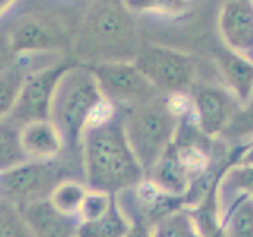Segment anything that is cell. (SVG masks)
Masks as SVG:
<instances>
[{
	"mask_svg": "<svg viewBox=\"0 0 253 237\" xmlns=\"http://www.w3.org/2000/svg\"><path fill=\"white\" fill-rule=\"evenodd\" d=\"M90 0H18L0 19L16 55H57L75 49Z\"/></svg>",
	"mask_w": 253,
	"mask_h": 237,
	"instance_id": "obj_1",
	"label": "cell"
},
{
	"mask_svg": "<svg viewBox=\"0 0 253 237\" xmlns=\"http://www.w3.org/2000/svg\"><path fill=\"white\" fill-rule=\"evenodd\" d=\"M84 184L93 192L119 195L136 187L146 172L126 139L122 109L87 125L81 141Z\"/></svg>",
	"mask_w": 253,
	"mask_h": 237,
	"instance_id": "obj_2",
	"label": "cell"
},
{
	"mask_svg": "<svg viewBox=\"0 0 253 237\" xmlns=\"http://www.w3.org/2000/svg\"><path fill=\"white\" fill-rule=\"evenodd\" d=\"M105 100L89 65L75 63L60 78L54 92L51 118L65 150L81 149L83 134L93 111Z\"/></svg>",
	"mask_w": 253,
	"mask_h": 237,
	"instance_id": "obj_3",
	"label": "cell"
},
{
	"mask_svg": "<svg viewBox=\"0 0 253 237\" xmlns=\"http://www.w3.org/2000/svg\"><path fill=\"white\" fill-rule=\"evenodd\" d=\"M122 114L128 144L147 176L176 139L180 117L163 95L124 109Z\"/></svg>",
	"mask_w": 253,
	"mask_h": 237,
	"instance_id": "obj_4",
	"label": "cell"
},
{
	"mask_svg": "<svg viewBox=\"0 0 253 237\" xmlns=\"http://www.w3.org/2000/svg\"><path fill=\"white\" fill-rule=\"evenodd\" d=\"M134 35V22L131 13L124 5V0H90L75 51H81L87 55L97 54L100 59L101 52H109V60H116L114 51L117 52L122 47H130Z\"/></svg>",
	"mask_w": 253,
	"mask_h": 237,
	"instance_id": "obj_5",
	"label": "cell"
},
{
	"mask_svg": "<svg viewBox=\"0 0 253 237\" xmlns=\"http://www.w3.org/2000/svg\"><path fill=\"white\" fill-rule=\"evenodd\" d=\"M68 176L67 166L52 160H27L16 168L0 172V198L18 207L49 199L54 188Z\"/></svg>",
	"mask_w": 253,
	"mask_h": 237,
	"instance_id": "obj_6",
	"label": "cell"
},
{
	"mask_svg": "<svg viewBox=\"0 0 253 237\" xmlns=\"http://www.w3.org/2000/svg\"><path fill=\"white\" fill-rule=\"evenodd\" d=\"M133 62L162 95L188 93L195 85L196 60L187 52L149 44L141 47Z\"/></svg>",
	"mask_w": 253,
	"mask_h": 237,
	"instance_id": "obj_7",
	"label": "cell"
},
{
	"mask_svg": "<svg viewBox=\"0 0 253 237\" xmlns=\"http://www.w3.org/2000/svg\"><path fill=\"white\" fill-rule=\"evenodd\" d=\"M75 63L78 62L73 59L60 57L32 71L24 81L18 101L6 120L19 126L37 120H49L52 98L57 84L60 78L65 75V71Z\"/></svg>",
	"mask_w": 253,
	"mask_h": 237,
	"instance_id": "obj_8",
	"label": "cell"
},
{
	"mask_svg": "<svg viewBox=\"0 0 253 237\" xmlns=\"http://www.w3.org/2000/svg\"><path fill=\"white\" fill-rule=\"evenodd\" d=\"M89 68L97 79L103 97L122 111L162 95L133 60L97 62L89 65Z\"/></svg>",
	"mask_w": 253,
	"mask_h": 237,
	"instance_id": "obj_9",
	"label": "cell"
},
{
	"mask_svg": "<svg viewBox=\"0 0 253 237\" xmlns=\"http://www.w3.org/2000/svg\"><path fill=\"white\" fill-rule=\"evenodd\" d=\"M116 198L119 207L131 225L150 229L169 213L179 209H188L187 198L166 192L147 177L136 187L116 195Z\"/></svg>",
	"mask_w": 253,
	"mask_h": 237,
	"instance_id": "obj_10",
	"label": "cell"
},
{
	"mask_svg": "<svg viewBox=\"0 0 253 237\" xmlns=\"http://www.w3.org/2000/svg\"><path fill=\"white\" fill-rule=\"evenodd\" d=\"M188 97L192 100L193 118L198 130L211 139L221 136L241 106L223 84H195L188 92Z\"/></svg>",
	"mask_w": 253,
	"mask_h": 237,
	"instance_id": "obj_11",
	"label": "cell"
},
{
	"mask_svg": "<svg viewBox=\"0 0 253 237\" xmlns=\"http://www.w3.org/2000/svg\"><path fill=\"white\" fill-rule=\"evenodd\" d=\"M218 30L228 49L253 60V0H226L220 8Z\"/></svg>",
	"mask_w": 253,
	"mask_h": 237,
	"instance_id": "obj_12",
	"label": "cell"
},
{
	"mask_svg": "<svg viewBox=\"0 0 253 237\" xmlns=\"http://www.w3.org/2000/svg\"><path fill=\"white\" fill-rule=\"evenodd\" d=\"M35 237H78V215H67L57 210L49 199L19 207Z\"/></svg>",
	"mask_w": 253,
	"mask_h": 237,
	"instance_id": "obj_13",
	"label": "cell"
},
{
	"mask_svg": "<svg viewBox=\"0 0 253 237\" xmlns=\"http://www.w3.org/2000/svg\"><path fill=\"white\" fill-rule=\"evenodd\" d=\"M215 68L221 84L244 105L253 93V60L225 46L215 52Z\"/></svg>",
	"mask_w": 253,
	"mask_h": 237,
	"instance_id": "obj_14",
	"label": "cell"
},
{
	"mask_svg": "<svg viewBox=\"0 0 253 237\" xmlns=\"http://www.w3.org/2000/svg\"><path fill=\"white\" fill-rule=\"evenodd\" d=\"M21 144L29 160H52L65 150L60 133L51 120H37L22 125Z\"/></svg>",
	"mask_w": 253,
	"mask_h": 237,
	"instance_id": "obj_15",
	"label": "cell"
},
{
	"mask_svg": "<svg viewBox=\"0 0 253 237\" xmlns=\"http://www.w3.org/2000/svg\"><path fill=\"white\" fill-rule=\"evenodd\" d=\"M34 57L35 55H16L13 63L0 70V123L5 122L14 109L26 78L34 70L43 67L32 65Z\"/></svg>",
	"mask_w": 253,
	"mask_h": 237,
	"instance_id": "obj_16",
	"label": "cell"
},
{
	"mask_svg": "<svg viewBox=\"0 0 253 237\" xmlns=\"http://www.w3.org/2000/svg\"><path fill=\"white\" fill-rule=\"evenodd\" d=\"M220 213H223L242 198H253V164L236 163L221 172L217 182Z\"/></svg>",
	"mask_w": 253,
	"mask_h": 237,
	"instance_id": "obj_17",
	"label": "cell"
},
{
	"mask_svg": "<svg viewBox=\"0 0 253 237\" xmlns=\"http://www.w3.org/2000/svg\"><path fill=\"white\" fill-rule=\"evenodd\" d=\"M130 220L125 217L122 209L119 207L117 198L105 215L92 220L81 221L78 229V237H126L131 229Z\"/></svg>",
	"mask_w": 253,
	"mask_h": 237,
	"instance_id": "obj_18",
	"label": "cell"
},
{
	"mask_svg": "<svg viewBox=\"0 0 253 237\" xmlns=\"http://www.w3.org/2000/svg\"><path fill=\"white\" fill-rule=\"evenodd\" d=\"M220 237H253V198L236 201L221 215Z\"/></svg>",
	"mask_w": 253,
	"mask_h": 237,
	"instance_id": "obj_19",
	"label": "cell"
},
{
	"mask_svg": "<svg viewBox=\"0 0 253 237\" xmlns=\"http://www.w3.org/2000/svg\"><path fill=\"white\" fill-rule=\"evenodd\" d=\"M29 160L21 144V126L10 120L0 123V172L10 171Z\"/></svg>",
	"mask_w": 253,
	"mask_h": 237,
	"instance_id": "obj_20",
	"label": "cell"
},
{
	"mask_svg": "<svg viewBox=\"0 0 253 237\" xmlns=\"http://www.w3.org/2000/svg\"><path fill=\"white\" fill-rule=\"evenodd\" d=\"M87 192H89V188L84 182L65 179L54 188V192L49 196V201L57 210L67 213V215L79 217V210H81Z\"/></svg>",
	"mask_w": 253,
	"mask_h": 237,
	"instance_id": "obj_21",
	"label": "cell"
},
{
	"mask_svg": "<svg viewBox=\"0 0 253 237\" xmlns=\"http://www.w3.org/2000/svg\"><path fill=\"white\" fill-rule=\"evenodd\" d=\"M154 237H203L188 209H179L166 215L152 228Z\"/></svg>",
	"mask_w": 253,
	"mask_h": 237,
	"instance_id": "obj_22",
	"label": "cell"
},
{
	"mask_svg": "<svg viewBox=\"0 0 253 237\" xmlns=\"http://www.w3.org/2000/svg\"><path fill=\"white\" fill-rule=\"evenodd\" d=\"M124 5L136 14L180 16L192 8V0H124Z\"/></svg>",
	"mask_w": 253,
	"mask_h": 237,
	"instance_id": "obj_23",
	"label": "cell"
},
{
	"mask_svg": "<svg viewBox=\"0 0 253 237\" xmlns=\"http://www.w3.org/2000/svg\"><path fill=\"white\" fill-rule=\"evenodd\" d=\"M223 141L244 144L253 138V93L252 97L239 106L220 136Z\"/></svg>",
	"mask_w": 253,
	"mask_h": 237,
	"instance_id": "obj_24",
	"label": "cell"
},
{
	"mask_svg": "<svg viewBox=\"0 0 253 237\" xmlns=\"http://www.w3.org/2000/svg\"><path fill=\"white\" fill-rule=\"evenodd\" d=\"M0 237H35L16 204L0 198Z\"/></svg>",
	"mask_w": 253,
	"mask_h": 237,
	"instance_id": "obj_25",
	"label": "cell"
},
{
	"mask_svg": "<svg viewBox=\"0 0 253 237\" xmlns=\"http://www.w3.org/2000/svg\"><path fill=\"white\" fill-rule=\"evenodd\" d=\"M114 201H116L114 195L89 190L83 201L81 210H79V220L92 221V220H97V218L103 217L111 207H113Z\"/></svg>",
	"mask_w": 253,
	"mask_h": 237,
	"instance_id": "obj_26",
	"label": "cell"
},
{
	"mask_svg": "<svg viewBox=\"0 0 253 237\" xmlns=\"http://www.w3.org/2000/svg\"><path fill=\"white\" fill-rule=\"evenodd\" d=\"M16 59V52L13 51V47L8 41V38L5 35L0 34V70H3L10 63H13Z\"/></svg>",
	"mask_w": 253,
	"mask_h": 237,
	"instance_id": "obj_27",
	"label": "cell"
},
{
	"mask_svg": "<svg viewBox=\"0 0 253 237\" xmlns=\"http://www.w3.org/2000/svg\"><path fill=\"white\" fill-rule=\"evenodd\" d=\"M237 163L241 164H253V138L241 144V155Z\"/></svg>",
	"mask_w": 253,
	"mask_h": 237,
	"instance_id": "obj_28",
	"label": "cell"
},
{
	"mask_svg": "<svg viewBox=\"0 0 253 237\" xmlns=\"http://www.w3.org/2000/svg\"><path fill=\"white\" fill-rule=\"evenodd\" d=\"M126 237H154V236H152V229H150V228L133 225L131 229H130V233L126 234Z\"/></svg>",
	"mask_w": 253,
	"mask_h": 237,
	"instance_id": "obj_29",
	"label": "cell"
},
{
	"mask_svg": "<svg viewBox=\"0 0 253 237\" xmlns=\"http://www.w3.org/2000/svg\"><path fill=\"white\" fill-rule=\"evenodd\" d=\"M18 2V0H0V19L6 14V11Z\"/></svg>",
	"mask_w": 253,
	"mask_h": 237,
	"instance_id": "obj_30",
	"label": "cell"
}]
</instances>
